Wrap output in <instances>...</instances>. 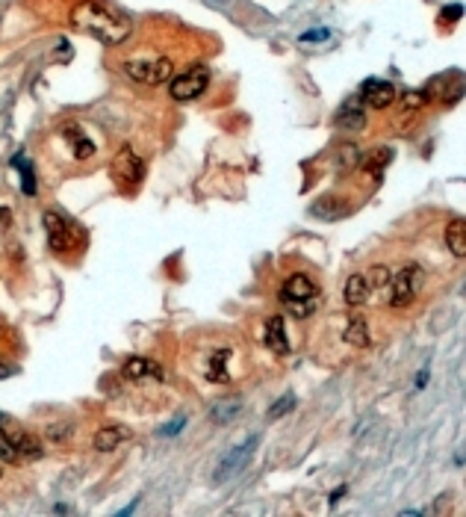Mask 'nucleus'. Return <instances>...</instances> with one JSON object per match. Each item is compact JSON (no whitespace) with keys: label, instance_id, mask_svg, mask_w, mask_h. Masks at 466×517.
<instances>
[{"label":"nucleus","instance_id":"1","mask_svg":"<svg viewBox=\"0 0 466 517\" xmlns=\"http://www.w3.org/2000/svg\"><path fill=\"white\" fill-rule=\"evenodd\" d=\"M68 21L77 33L92 36L101 45H121L133 30V21L121 9L106 3V0H77L68 12Z\"/></svg>","mask_w":466,"mask_h":517},{"label":"nucleus","instance_id":"2","mask_svg":"<svg viewBox=\"0 0 466 517\" xmlns=\"http://www.w3.org/2000/svg\"><path fill=\"white\" fill-rule=\"evenodd\" d=\"M121 68L130 80L142 83V86H160L174 72V65L168 56H136V59H127Z\"/></svg>","mask_w":466,"mask_h":517},{"label":"nucleus","instance_id":"3","mask_svg":"<svg viewBox=\"0 0 466 517\" xmlns=\"http://www.w3.org/2000/svg\"><path fill=\"white\" fill-rule=\"evenodd\" d=\"M425 287V270L419 263H408L401 272H395L390 278V305L393 307H408Z\"/></svg>","mask_w":466,"mask_h":517},{"label":"nucleus","instance_id":"4","mask_svg":"<svg viewBox=\"0 0 466 517\" xmlns=\"http://www.w3.org/2000/svg\"><path fill=\"white\" fill-rule=\"evenodd\" d=\"M207 86H210V68L207 65H192L180 72L177 77H172V86H168V95L174 98V101H195V98H201L207 92Z\"/></svg>","mask_w":466,"mask_h":517},{"label":"nucleus","instance_id":"5","mask_svg":"<svg viewBox=\"0 0 466 517\" xmlns=\"http://www.w3.org/2000/svg\"><path fill=\"white\" fill-rule=\"evenodd\" d=\"M113 177H115L118 186H124V190H136V186L145 181V160L133 151L130 145H124L121 151L113 157Z\"/></svg>","mask_w":466,"mask_h":517},{"label":"nucleus","instance_id":"6","mask_svg":"<svg viewBox=\"0 0 466 517\" xmlns=\"http://www.w3.org/2000/svg\"><path fill=\"white\" fill-rule=\"evenodd\" d=\"M45 231H47V248L54 254H71L74 252V228L68 219H62L56 210H45L42 216Z\"/></svg>","mask_w":466,"mask_h":517},{"label":"nucleus","instance_id":"7","mask_svg":"<svg viewBox=\"0 0 466 517\" xmlns=\"http://www.w3.org/2000/svg\"><path fill=\"white\" fill-rule=\"evenodd\" d=\"M254 446H257V437H248V441L242 446H233L231 452L224 455V459L219 461V467H215V473H213V482H224V479H231L233 473H240L242 467L251 461V455H254Z\"/></svg>","mask_w":466,"mask_h":517},{"label":"nucleus","instance_id":"8","mask_svg":"<svg viewBox=\"0 0 466 517\" xmlns=\"http://www.w3.org/2000/svg\"><path fill=\"white\" fill-rule=\"evenodd\" d=\"M395 95H399L395 86L390 80H378V77H369L360 89V101H366L372 109H386L395 101Z\"/></svg>","mask_w":466,"mask_h":517},{"label":"nucleus","instance_id":"9","mask_svg":"<svg viewBox=\"0 0 466 517\" xmlns=\"http://www.w3.org/2000/svg\"><path fill=\"white\" fill-rule=\"evenodd\" d=\"M124 375L130 382H142V379H151V382H165V373L160 364H154L151 358H142V355H130L124 361Z\"/></svg>","mask_w":466,"mask_h":517},{"label":"nucleus","instance_id":"10","mask_svg":"<svg viewBox=\"0 0 466 517\" xmlns=\"http://www.w3.org/2000/svg\"><path fill=\"white\" fill-rule=\"evenodd\" d=\"M281 296L286 299V305H290V302H313V299H316V284H313L310 275L295 272V275H290V278L283 281Z\"/></svg>","mask_w":466,"mask_h":517},{"label":"nucleus","instance_id":"11","mask_svg":"<svg viewBox=\"0 0 466 517\" xmlns=\"http://www.w3.org/2000/svg\"><path fill=\"white\" fill-rule=\"evenodd\" d=\"M266 346L272 355H290V340H286V328H283V316H269L266 320V334H263Z\"/></svg>","mask_w":466,"mask_h":517},{"label":"nucleus","instance_id":"12","mask_svg":"<svg viewBox=\"0 0 466 517\" xmlns=\"http://www.w3.org/2000/svg\"><path fill=\"white\" fill-rule=\"evenodd\" d=\"M334 124L340 127V131H363V124H366V113H363V107H360V98H354V101H345L340 107V113H336L334 118Z\"/></svg>","mask_w":466,"mask_h":517},{"label":"nucleus","instance_id":"13","mask_svg":"<svg viewBox=\"0 0 466 517\" xmlns=\"http://www.w3.org/2000/svg\"><path fill=\"white\" fill-rule=\"evenodd\" d=\"M9 434V441H12L15 446V452H18V459H27V461H33V459H42V443L36 441L30 432H21V429H3Z\"/></svg>","mask_w":466,"mask_h":517},{"label":"nucleus","instance_id":"14","mask_svg":"<svg viewBox=\"0 0 466 517\" xmlns=\"http://www.w3.org/2000/svg\"><path fill=\"white\" fill-rule=\"evenodd\" d=\"M130 441V429L127 426H104L95 432V450L97 452H113L118 450V443Z\"/></svg>","mask_w":466,"mask_h":517},{"label":"nucleus","instance_id":"15","mask_svg":"<svg viewBox=\"0 0 466 517\" xmlns=\"http://www.w3.org/2000/svg\"><path fill=\"white\" fill-rule=\"evenodd\" d=\"M445 245L458 261H466V222L461 216H452L445 225Z\"/></svg>","mask_w":466,"mask_h":517},{"label":"nucleus","instance_id":"16","mask_svg":"<svg viewBox=\"0 0 466 517\" xmlns=\"http://www.w3.org/2000/svg\"><path fill=\"white\" fill-rule=\"evenodd\" d=\"M369 293H372V287L369 281H366V275H351L349 281H345V290H342V299L349 307H363L366 299H369Z\"/></svg>","mask_w":466,"mask_h":517},{"label":"nucleus","instance_id":"17","mask_svg":"<svg viewBox=\"0 0 466 517\" xmlns=\"http://www.w3.org/2000/svg\"><path fill=\"white\" fill-rule=\"evenodd\" d=\"M342 337H345V343H349V346H354V349H366V346L372 343V337H369V325H366V322L360 320V316H351V320L345 322Z\"/></svg>","mask_w":466,"mask_h":517},{"label":"nucleus","instance_id":"18","mask_svg":"<svg viewBox=\"0 0 466 517\" xmlns=\"http://www.w3.org/2000/svg\"><path fill=\"white\" fill-rule=\"evenodd\" d=\"M231 349H219L210 355V364H207V379L215 384H227L231 382V373H227V361H231Z\"/></svg>","mask_w":466,"mask_h":517},{"label":"nucleus","instance_id":"19","mask_svg":"<svg viewBox=\"0 0 466 517\" xmlns=\"http://www.w3.org/2000/svg\"><path fill=\"white\" fill-rule=\"evenodd\" d=\"M240 399H222V402H215L213 405V411H210V420L213 423H219V426H224V423H231L236 414H240Z\"/></svg>","mask_w":466,"mask_h":517},{"label":"nucleus","instance_id":"20","mask_svg":"<svg viewBox=\"0 0 466 517\" xmlns=\"http://www.w3.org/2000/svg\"><path fill=\"white\" fill-rule=\"evenodd\" d=\"M431 101V92L428 89H410V92H404L401 95V107L408 109V113H413V109H419Z\"/></svg>","mask_w":466,"mask_h":517},{"label":"nucleus","instance_id":"21","mask_svg":"<svg viewBox=\"0 0 466 517\" xmlns=\"http://www.w3.org/2000/svg\"><path fill=\"white\" fill-rule=\"evenodd\" d=\"M15 168H21V184H24V192L27 195H36V175H33V166H30L24 157H15Z\"/></svg>","mask_w":466,"mask_h":517},{"label":"nucleus","instance_id":"22","mask_svg":"<svg viewBox=\"0 0 466 517\" xmlns=\"http://www.w3.org/2000/svg\"><path fill=\"white\" fill-rule=\"evenodd\" d=\"M390 151H375V154H369V157H366V160H363V168H366V172H369V175H378L381 172V168L386 166V163H390Z\"/></svg>","mask_w":466,"mask_h":517},{"label":"nucleus","instance_id":"23","mask_svg":"<svg viewBox=\"0 0 466 517\" xmlns=\"http://www.w3.org/2000/svg\"><path fill=\"white\" fill-rule=\"evenodd\" d=\"M366 281H369V287H386L390 284V270H386V266H372Z\"/></svg>","mask_w":466,"mask_h":517},{"label":"nucleus","instance_id":"24","mask_svg":"<svg viewBox=\"0 0 466 517\" xmlns=\"http://www.w3.org/2000/svg\"><path fill=\"white\" fill-rule=\"evenodd\" d=\"M0 461H21L18 459V452H15V446L12 441H9V434L0 429Z\"/></svg>","mask_w":466,"mask_h":517},{"label":"nucleus","instance_id":"25","mask_svg":"<svg viewBox=\"0 0 466 517\" xmlns=\"http://www.w3.org/2000/svg\"><path fill=\"white\" fill-rule=\"evenodd\" d=\"M295 408V396L292 393H286V396H281L275 405H272V411H269V417L275 420V417H281V414H290Z\"/></svg>","mask_w":466,"mask_h":517},{"label":"nucleus","instance_id":"26","mask_svg":"<svg viewBox=\"0 0 466 517\" xmlns=\"http://www.w3.org/2000/svg\"><path fill=\"white\" fill-rule=\"evenodd\" d=\"M461 15H463V6L452 3V6H445L440 12V24H454V21H461Z\"/></svg>","mask_w":466,"mask_h":517},{"label":"nucleus","instance_id":"27","mask_svg":"<svg viewBox=\"0 0 466 517\" xmlns=\"http://www.w3.org/2000/svg\"><path fill=\"white\" fill-rule=\"evenodd\" d=\"M92 154H95V142H89L86 136L77 139V142H74V157H77V160H86V157H92Z\"/></svg>","mask_w":466,"mask_h":517},{"label":"nucleus","instance_id":"28","mask_svg":"<svg viewBox=\"0 0 466 517\" xmlns=\"http://www.w3.org/2000/svg\"><path fill=\"white\" fill-rule=\"evenodd\" d=\"M313 311H316L313 302H290V314L295 320H304V316H310Z\"/></svg>","mask_w":466,"mask_h":517},{"label":"nucleus","instance_id":"29","mask_svg":"<svg viewBox=\"0 0 466 517\" xmlns=\"http://www.w3.org/2000/svg\"><path fill=\"white\" fill-rule=\"evenodd\" d=\"M331 36V30H310V33H304L301 36V42H322V38H328Z\"/></svg>","mask_w":466,"mask_h":517},{"label":"nucleus","instance_id":"30","mask_svg":"<svg viewBox=\"0 0 466 517\" xmlns=\"http://www.w3.org/2000/svg\"><path fill=\"white\" fill-rule=\"evenodd\" d=\"M183 426H186V420H183V417H177V420H172L168 426H163V429H160V434H177V432L183 429Z\"/></svg>","mask_w":466,"mask_h":517},{"label":"nucleus","instance_id":"31","mask_svg":"<svg viewBox=\"0 0 466 517\" xmlns=\"http://www.w3.org/2000/svg\"><path fill=\"white\" fill-rule=\"evenodd\" d=\"M342 494H345V488H336V491H334V494L328 496V500H331V503H336V500H340V496H342Z\"/></svg>","mask_w":466,"mask_h":517},{"label":"nucleus","instance_id":"32","mask_svg":"<svg viewBox=\"0 0 466 517\" xmlns=\"http://www.w3.org/2000/svg\"><path fill=\"white\" fill-rule=\"evenodd\" d=\"M416 384H419V387H422V384H428V370L419 373V382H416Z\"/></svg>","mask_w":466,"mask_h":517},{"label":"nucleus","instance_id":"33","mask_svg":"<svg viewBox=\"0 0 466 517\" xmlns=\"http://www.w3.org/2000/svg\"><path fill=\"white\" fill-rule=\"evenodd\" d=\"M0 476H3V470H0Z\"/></svg>","mask_w":466,"mask_h":517},{"label":"nucleus","instance_id":"34","mask_svg":"<svg viewBox=\"0 0 466 517\" xmlns=\"http://www.w3.org/2000/svg\"><path fill=\"white\" fill-rule=\"evenodd\" d=\"M0 373H3V370H0Z\"/></svg>","mask_w":466,"mask_h":517}]
</instances>
